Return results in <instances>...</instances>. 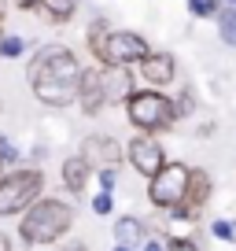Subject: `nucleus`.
Instances as JSON below:
<instances>
[{
	"label": "nucleus",
	"instance_id": "f257e3e1",
	"mask_svg": "<svg viewBox=\"0 0 236 251\" xmlns=\"http://www.w3.org/2000/svg\"><path fill=\"white\" fill-rule=\"evenodd\" d=\"M78 78H81V59L63 41L41 45L33 59L26 63V81H30L33 100L55 111L78 103Z\"/></svg>",
	"mask_w": 236,
	"mask_h": 251
},
{
	"label": "nucleus",
	"instance_id": "f03ea898",
	"mask_svg": "<svg viewBox=\"0 0 236 251\" xmlns=\"http://www.w3.org/2000/svg\"><path fill=\"white\" fill-rule=\"evenodd\" d=\"M74 203L67 196H41L33 207H26L19 214V226H15V236L23 248H48V244H59L67 233L74 229Z\"/></svg>",
	"mask_w": 236,
	"mask_h": 251
},
{
	"label": "nucleus",
	"instance_id": "7ed1b4c3",
	"mask_svg": "<svg viewBox=\"0 0 236 251\" xmlns=\"http://www.w3.org/2000/svg\"><path fill=\"white\" fill-rule=\"evenodd\" d=\"M126 107V122L133 133H148V137H166L177 126V111H173V96L163 89H133Z\"/></svg>",
	"mask_w": 236,
	"mask_h": 251
},
{
	"label": "nucleus",
	"instance_id": "20e7f679",
	"mask_svg": "<svg viewBox=\"0 0 236 251\" xmlns=\"http://www.w3.org/2000/svg\"><path fill=\"white\" fill-rule=\"evenodd\" d=\"M45 196V170L41 166H15L0 174V218H19L26 207Z\"/></svg>",
	"mask_w": 236,
	"mask_h": 251
},
{
	"label": "nucleus",
	"instance_id": "39448f33",
	"mask_svg": "<svg viewBox=\"0 0 236 251\" xmlns=\"http://www.w3.org/2000/svg\"><path fill=\"white\" fill-rule=\"evenodd\" d=\"M151 52L148 37L137 30H107V37L100 41V48L93 52L96 67H129L133 71L137 63Z\"/></svg>",
	"mask_w": 236,
	"mask_h": 251
},
{
	"label": "nucleus",
	"instance_id": "423d86ee",
	"mask_svg": "<svg viewBox=\"0 0 236 251\" xmlns=\"http://www.w3.org/2000/svg\"><path fill=\"white\" fill-rule=\"evenodd\" d=\"M189 163H181V159H166V166L155 174V177H148V203L155 207L159 214L173 211V207H181L185 200V188H189Z\"/></svg>",
	"mask_w": 236,
	"mask_h": 251
},
{
	"label": "nucleus",
	"instance_id": "0eeeda50",
	"mask_svg": "<svg viewBox=\"0 0 236 251\" xmlns=\"http://www.w3.org/2000/svg\"><path fill=\"white\" fill-rule=\"evenodd\" d=\"M166 159H170V155H166V148H163V141H159V137L133 133V137L126 141V163L133 166L144 181L155 177V174L166 166Z\"/></svg>",
	"mask_w": 236,
	"mask_h": 251
},
{
	"label": "nucleus",
	"instance_id": "6e6552de",
	"mask_svg": "<svg viewBox=\"0 0 236 251\" xmlns=\"http://www.w3.org/2000/svg\"><path fill=\"white\" fill-rule=\"evenodd\" d=\"M78 155L93 166V174L103 170V166H115V170H118V166L126 163V144L118 141L115 133H89L85 141H81Z\"/></svg>",
	"mask_w": 236,
	"mask_h": 251
},
{
	"label": "nucleus",
	"instance_id": "1a4fd4ad",
	"mask_svg": "<svg viewBox=\"0 0 236 251\" xmlns=\"http://www.w3.org/2000/svg\"><path fill=\"white\" fill-rule=\"evenodd\" d=\"M137 74H141V81L148 89H163V93H166V89L177 81V59H173V52L151 48V52L137 63Z\"/></svg>",
	"mask_w": 236,
	"mask_h": 251
},
{
	"label": "nucleus",
	"instance_id": "9d476101",
	"mask_svg": "<svg viewBox=\"0 0 236 251\" xmlns=\"http://www.w3.org/2000/svg\"><path fill=\"white\" fill-rule=\"evenodd\" d=\"M211 196H214V177L203 170V166H192L189 170V188H185V200H181V211L199 222V214L207 211Z\"/></svg>",
	"mask_w": 236,
	"mask_h": 251
},
{
	"label": "nucleus",
	"instance_id": "9b49d317",
	"mask_svg": "<svg viewBox=\"0 0 236 251\" xmlns=\"http://www.w3.org/2000/svg\"><path fill=\"white\" fill-rule=\"evenodd\" d=\"M100 85H103V107H118L137 89V78L129 67H100Z\"/></svg>",
	"mask_w": 236,
	"mask_h": 251
},
{
	"label": "nucleus",
	"instance_id": "f8f14e48",
	"mask_svg": "<svg viewBox=\"0 0 236 251\" xmlns=\"http://www.w3.org/2000/svg\"><path fill=\"white\" fill-rule=\"evenodd\" d=\"M59 177H63V192H67V196L81 200V196H85V188H89V181H93V166H89L85 159L74 151V155L63 159V166H59Z\"/></svg>",
	"mask_w": 236,
	"mask_h": 251
},
{
	"label": "nucleus",
	"instance_id": "ddd939ff",
	"mask_svg": "<svg viewBox=\"0 0 236 251\" xmlns=\"http://www.w3.org/2000/svg\"><path fill=\"white\" fill-rule=\"evenodd\" d=\"M78 107L85 115H100L103 107V85H100V67H81L78 78Z\"/></svg>",
	"mask_w": 236,
	"mask_h": 251
},
{
	"label": "nucleus",
	"instance_id": "4468645a",
	"mask_svg": "<svg viewBox=\"0 0 236 251\" xmlns=\"http://www.w3.org/2000/svg\"><path fill=\"white\" fill-rule=\"evenodd\" d=\"M111 236H115V244H126V248L141 251V244L148 240V222L141 218V214H118L115 226H111Z\"/></svg>",
	"mask_w": 236,
	"mask_h": 251
},
{
	"label": "nucleus",
	"instance_id": "2eb2a0df",
	"mask_svg": "<svg viewBox=\"0 0 236 251\" xmlns=\"http://www.w3.org/2000/svg\"><path fill=\"white\" fill-rule=\"evenodd\" d=\"M78 8H81V0H41L37 15L45 19V23H52V26H63V23H71V19L78 15Z\"/></svg>",
	"mask_w": 236,
	"mask_h": 251
},
{
	"label": "nucleus",
	"instance_id": "dca6fc26",
	"mask_svg": "<svg viewBox=\"0 0 236 251\" xmlns=\"http://www.w3.org/2000/svg\"><path fill=\"white\" fill-rule=\"evenodd\" d=\"M214 26H218V41H221V45L236 48V11L221 8L218 15H214Z\"/></svg>",
	"mask_w": 236,
	"mask_h": 251
},
{
	"label": "nucleus",
	"instance_id": "f3484780",
	"mask_svg": "<svg viewBox=\"0 0 236 251\" xmlns=\"http://www.w3.org/2000/svg\"><path fill=\"white\" fill-rule=\"evenodd\" d=\"M107 30H111V23H107V19H100V15L89 23V30H85V48H89V55L100 48V41L107 37Z\"/></svg>",
	"mask_w": 236,
	"mask_h": 251
},
{
	"label": "nucleus",
	"instance_id": "a211bd4d",
	"mask_svg": "<svg viewBox=\"0 0 236 251\" xmlns=\"http://www.w3.org/2000/svg\"><path fill=\"white\" fill-rule=\"evenodd\" d=\"M173 111H177V122L196 115V93H192V85H185L181 93L173 96Z\"/></svg>",
	"mask_w": 236,
	"mask_h": 251
},
{
	"label": "nucleus",
	"instance_id": "6ab92c4d",
	"mask_svg": "<svg viewBox=\"0 0 236 251\" xmlns=\"http://www.w3.org/2000/svg\"><path fill=\"white\" fill-rule=\"evenodd\" d=\"M23 52H26V41L19 33H4L0 37V59H23Z\"/></svg>",
	"mask_w": 236,
	"mask_h": 251
},
{
	"label": "nucleus",
	"instance_id": "aec40b11",
	"mask_svg": "<svg viewBox=\"0 0 236 251\" xmlns=\"http://www.w3.org/2000/svg\"><path fill=\"white\" fill-rule=\"evenodd\" d=\"M211 236L218 244H236V222L233 218H214L211 222Z\"/></svg>",
	"mask_w": 236,
	"mask_h": 251
},
{
	"label": "nucleus",
	"instance_id": "412c9836",
	"mask_svg": "<svg viewBox=\"0 0 236 251\" xmlns=\"http://www.w3.org/2000/svg\"><path fill=\"white\" fill-rule=\"evenodd\" d=\"M0 166H4V170H15V166H23V151L11 144V137H0Z\"/></svg>",
	"mask_w": 236,
	"mask_h": 251
},
{
	"label": "nucleus",
	"instance_id": "4be33fe9",
	"mask_svg": "<svg viewBox=\"0 0 236 251\" xmlns=\"http://www.w3.org/2000/svg\"><path fill=\"white\" fill-rule=\"evenodd\" d=\"M192 19H214L221 11V0H185Z\"/></svg>",
	"mask_w": 236,
	"mask_h": 251
},
{
	"label": "nucleus",
	"instance_id": "5701e85b",
	"mask_svg": "<svg viewBox=\"0 0 236 251\" xmlns=\"http://www.w3.org/2000/svg\"><path fill=\"white\" fill-rule=\"evenodd\" d=\"M89 211H93L96 218H111V214H115V196H111V192H96Z\"/></svg>",
	"mask_w": 236,
	"mask_h": 251
},
{
	"label": "nucleus",
	"instance_id": "b1692460",
	"mask_svg": "<svg viewBox=\"0 0 236 251\" xmlns=\"http://www.w3.org/2000/svg\"><path fill=\"white\" fill-rule=\"evenodd\" d=\"M93 181L100 185V192H111V196H115V188H118V170H115V166H103V170L93 174Z\"/></svg>",
	"mask_w": 236,
	"mask_h": 251
},
{
	"label": "nucleus",
	"instance_id": "393cba45",
	"mask_svg": "<svg viewBox=\"0 0 236 251\" xmlns=\"http://www.w3.org/2000/svg\"><path fill=\"white\" fill-rule=\"evenodd\" d=\"M166 251H203L192 236H181V240H166Z\"/></svg>",
	"mask_w": 236,
	"mask_h": 251
},
{
	"label": "nucleus",
	"instance_id": "a878e982",
	"mask_svg": "<svg viewBox=\"0 0 236 251\" xmlns=\"http://www.w3.org/2000/svg\"><path fill=\"white\" fill-rule=\"evenodd\" d=\"M55 251H89V244L85 240H59Z\"/></svg>",
	"mask_w": 236,
	"mask_h": 251
},
{
	"label": "nucleus",
	"instance_id": "bb28decb",
	"mask_svg": "<svg viewBox=\"0 0 236 251\" xmlns=\"http://www.w3.org/2000/svg\"><path fill=\"white\" fill-rule=\"evenodd\" d=\"M141 251H166V240L163 236H148V240L141 244Z\"/></svg>",
	"mask_w": 236,
	"mask_h": 251
},
{
	"label": "nucleus",
	"instance_id": "cd10ccee",
	"mask_svg": "<svg viewBox=\"0 0 236 251\" xmlns=\"http://www.w3.org/2000/svg\"><path fill=\"white\" fill-rule=\"evenodd\" d=\"M11 4H15L19 11H37L41 8V0H11Z\"/></svg>",
	"mask_w": 236,
	"mask_h": 251
},
{
	"label": "nucleus",
	"instance_id": "c85d7f7f",
	"mask_svg": "<svg viewBox=\"0 0 236 251\" xmlns=\"http://www.w3.org/2000/svg\"><path fill=\"white\" fill-rule=\"evenodd\" d=\"M0 251H15V236L0 229Z\"/></svg>",
	"mask_w": 236,
	"mask_h": 251
},
{
	"label": "nucleus",
	"instance_id": "c756f323",
	"mask_svg": "<svg viewBox=\"0 0 236 251\" xmlns=\"http://www.w3.org/2000/svg\"><path fill=\"white\" fill-rule=\"evenodd\" d=\"M8 11H11V0H0V26H4V19H8Z\"/></svg>",
	"mask_w": 236,
	"mask_h": 251
},
{
	"label": "nucleus",
	"instance_id": "7c9ffc66",
	"mask_svg": "<svg viewBox=\"0 0 236 251\" xmlns=\"http://www.w3.org/2000/svg\"><path fill=\"white\" fill-rule=\"evenodd\" d=\"M196 133H199V137H211V133H214V122H203V126L196 129Z\"/></svg>",
	"mask_w": 236,
	"mask_h": 251
},
{
	"label": "nucleus",
	"instance_id": "2f4dec72",
	"mask_svg": "<svg viewBox=\"0 0 236 251\" xmlns=\"http://www.w3.org/2000/svg\"><path fill=\"white\" fill-rule=\"evenodd\" d=\"M221 8H225V11H236V0H221Z\"/></svg>",
	"mask_w": 236,
	"mask_h": 251
},
{
	"label": "nucleus",
	"instance_id": "473e14b6",
	"mask_svg": "<svg viewBox=\"0 0 236 251\" xmlns=\"http://www.w3.org/2000/svg\"><path fill=\"white\" fill-rule=\"evenodd\" d=\"M111 251H133V248H126V244H115V248H111Z\"/></svg>",
	"mask_w": 236,
	"mask_h": 251
},
{
	"label": "nucleus",
	"instance_id": "72a5a7b5",
	"mask_svg": "<svg viewBox=\"0 0 236 251\" xmlns=\"http://www.w3.org/2000/svg\"><path fill=\"white\" fill-rule=\"evenodd\" d=\"M0 37H4V26H0Z\"/></svg>",
	"mask_w": 236,
	"mask_h": 251
},
{
	"label": "nucleus",
	"instance_id": "f704fd0d",
	"mask_svg": "<svg viewBox=\"0 0 236 251\" xmlns=\"http://www.w3.org/2000/svg\"><path fill=\"white\" fill-rule=\"evenodd\" d=\"M0 174H4V166H0Z\"/></svg>",
	"mask_w": 236,
	"mask_h": 251
}]
</instances>
